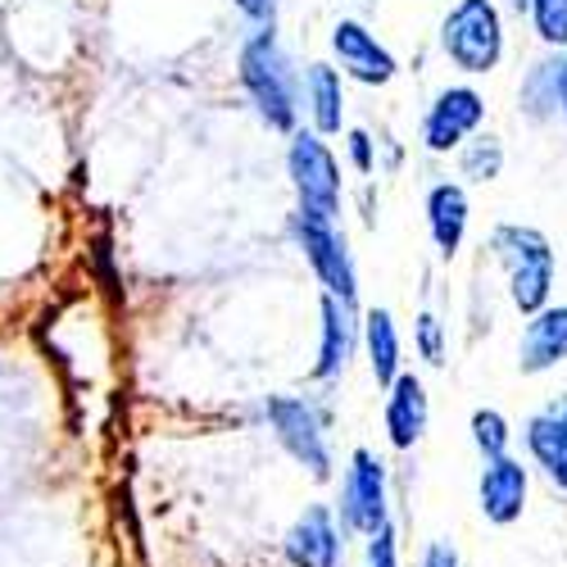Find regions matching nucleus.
Masks as SVG:
<instances>
[{
	"label": "nucleus",
	"instance_id": "obj_1",
	"mask_svg": "<svg viewBox=\"0 0 567 567\" xmlns=\"http://www.w3.org/2000/svg\"><path fill=\"white\" fill-rule=\"evenodd\" d=\"M241 82L272 127L281 132L296 127V69L272 32H259L241 51Z\"/></svg>",
	"mask_w": 567,
	"mask_h": 567
},
{
	"label": "nucleus",
	"instance_id": "obj_2",
	"mask_svg": "<svg viewBox=\"0 0 567 567\" xmlns=\"http://www.w3.org/2000/svg\"><path fill=\"white\" fill-rule=\"evenodd\" d=\"M495 255L508 268V291L523 313H540L554 287V250L536 227H495Z\"/></svg>",
	"mask_w": 567,
	"mask_h": 567
},
{
	"label": "nucleus",
	"instance_id": "obj_3",
	"mask_svg": "<svg viewBox=\"0 0 567 567\" xmlns=\"http://www.w3.org/2000/svg\"><path fill=\"white\" fill-rule=\"evenodd\" d=\"M445 55L463 69V73H491L504 55V32H499V10L491 0H458L450 10L445 28Z\"/></svg>",
	"mask_w": 567,
	"mask_h": 567
},
{
	"label": "nucleus",
	"instance_id": "obj_4",
	"mask_svg": "<svg viewBox=\"0 0 567 567\" xmlns=\"http://www.w3.org/2000/svg\"><path fill=\"white\" fill-rule=\"evenodd\" d=\"M341 527L354 536H377L386 527V467L372 450H354L341 482Z\"/></svg>",
	"mask_w": 567,
	"mask_h": 567
},
{
	"label": "nucleus",
	"instance_id": "obj_5",
	"mask_svg": "<svg viewBox=\"0 0 567 567\" xmlns=\"http://www.w3.org/2000/svg\"><path fill=\"white\" fill-rule=\"evenodd\" d=\"M296 231H300V241H305V255H309L313 272L322 277L327 296L354 309V296H359V277H354L350 250H346V241H341V231L332 227V218H318V214H305V209H300V218H296Z\"/></svg>",
	"mask_w": 567,
	"mask_h": 567
},
{
	"label": "nucleus",
	"instance_id": "obj_6",
	"mask_svg": "<svg viewBox=\"0 0 567 567\" xmlns=\"http://www.w3.org/2000/svg\"><path fill=\"white\" fill-rule=\"evenodd\" d=\"M268 422H272L277 441L287 445V454L309 467L313 482L332 477V454H327V441H322V422H318V413H313L305 400L272 395V400H268Z\"/></svg>",
	"mask_w": 567,
	"mask_h": 567
},
{
	"label": "nucleus",
	"instance_id": "obj_7",
	"mask_svg": "<svg viewBox=\"0 0 567 567\" xmlns=\"http://www.w3.org/2000/svg\"><path fill=\"white\" fill-rule=\"evenodd\" d=\"M291 177H296V192H300L305 214L332 218L341 209L337 159H332V151H327L313 132H296V141H291Z\"/></svg>",
	"mask_w": 567,
	"mask_h": 567
},
{
	"label": "nucleus",
	"instance_id": "obj_8",
	"mask_svg": "<svg viewBox=\"0 0 567 567\" xmlns=\"http://www.w3.org/2000/svg\"><path fill=\"white\" fill-rule=\"evenodd\" d=\"M281 549H287L291 567H341L346 545H341V532L332 523V508L327 504L305 508V517L287 532V545Z\"/></svg>",
	"mask_w": 567,
	"mask_h": 567
},
{
	"label": "nucleus",
	"instance_id": "obj_9",
	"mask_svg": "<svg viewBox=\"0 0 567 567\" xmlns=\"http://www.w3.org/2000/svg\"><path fill=\"white\" fill-rule=\"evenodd\" d=\"M482 114H486V101L477 96V91H472V86H450V91H441V101L432 105L427 127H422V141H427L432 151H454L458 141L482 123Z\"/></svg>",
	"mask_w": 567,
	"mask_h": 567
},
{
	"label": "nucleus",
	"instance_id": "obj_10",
	"mask_svg": "<svg viewBox=\"0 0 567 567\" xmlns=\"http://www.w3.org/2000/svg\"><path fill=\"white\" fill-rule=\"evenodd\" d=\"M477 495H482L486 523H495V527L517 523V517H523V508H527V467L517 463V458H508V454L495 458V463H486Z\"/></svg>",
	"mask_w": 567,
	"mask_h": 567
},
{
	"label": "nucleus",
	"instance_id": "obj_11",
	"mask_svg": "<svg viewBox=\"0 0 567 567\" xmlns=\"http://www.w3.org/2000/svg\"><path fill=\"white\" fill-rule=\"evenodd\" d=\"M332 45L341 55V69L359 82H391L395 78V55L386 51V45H377V37L363 28V23H337L332 32Z\"/></svg>",
	"mask_w": 567,
	"mask_h": 567
},
{
	"label": "nucleus",
	"instance_id": "obj_12",
	"mask_svg": "<svg viewBox=\"0 0 567 567\" xmlns=\"http://www.w3.org/2000/svg\"><path fill=\"white\" fill-rule=\"evenodd\" d=\"M422 432H427V391L413 372H400L386 395V436L395 450H413Z\"/></svg>",
	"mask_w": 567,
	"mask_h": 567
},
{
	"label": "nucleus",
	"instance_id": "obj_13",
	"mask_svg": "<svg viewBox=\"0 0 567 567\" xmlns=\"http://www.w3.org/2000/svg\"><path fill=\"white\" fill-rule=\"evenodd\" d=\"M563 359H567V305L532 313L527 332H523V346H517V368L523 372H545V368H554Z\"/></svg>",
	"mask_w": 567,
	"mask_h": 567
},
{
	"label": "nucleus",
	"instance_id": "obj_14",
	"mask_svg": "<svg viewBox=\"0 0 567 567\" xmlns=\"http://www.w3.org/2000/svg\"><path fill=\"white\" fill-rule=\"evenodd\" d=\"M350 305L322 296V354H318V377L322 382H332V377L346 372L350 363V350H354V322H350Z\"/></svg>",
	"mask_w": 567,
	"mask_h": 567
},
{
	"label": "nucleus",
	"instance_id": "obj_15",
	"mask_svg": "<svg viewBox=\"0 0 567 567\" xmlns=\"http://www.w3.org/2000/svg\"><path fill=\"white\" fill-rule=\"evenodd\" d=\"M427 218H432V236H436L441 255H454L463 246V227H467V196H463V186H454V182L432 186Z\"/></svg>",
	"mask_w": 567,
	"mask_h": 567
},
{
	"label": "nucleus",
	"instance_id": "obj_16",
	"mask_svg": "<svg viewBox=\"0 0 567 567\" xmlns=\"http://www.w3.org/2000/svg\"><path fill=\"white\" fill-rule=\"evenodd\" d=\"M363 332H368V359H372V372H377V386H386L400 377V332H395V318L386 309H372L368 322H363Z\"/></svg>",
	"mask_w": 567,
	"mask_h": 567
},
{
	"label": "nucleus",
	"instance_id": "obj_17",
	"mask_svg": "<svg viewBox=\"0 0 567 567\" xmlns=\"http://www.w3.org/2000/svg\"><path fill=\"white\" fill-rule=\"evenodd\" d=\"M527 445H532V458L545 467V477H549L558 491H567V432L554 427L545 413H536V417L527 422Z\"/></svg>",
	"mask_w": 567,
	"mask_h": 567
},
{
	"label": "nucleus",
	"instance_id": "obj_18",
	"mask_svg": "<svg viewBox=\"0 0 567 567\" xmlns=\"http://www.w3.org/2000/svg\"><path fill=\"white\" fill-rule=\"evenodd\" d=\"M305 91H309V110H313L318 132H341V73L327 64H309Z\"/></svg>",
	"mask_w": 567,
	"mask_h": 567
},
{
	"label": "nucleus",
	"instance_id": "obj_19",
	"mask_svg": "<svg viewBox=\"0 0 567 567\" xmlns=\"http://www.w3.org/2000/svg\"><path fill=\"white\" fill-rule=\"evenodd\" d=\"M472 441H477V450L486 454V463L504 458L508 454V422L495 409H477L472 413Z\"/></svg>",
	"mask_w": 567,
	"mask_h": 567
},
{
	"label": "nucleus",
	"instance_id": "obj_20",
	"mask_svg": "<svg viewBox=\"0 0 567 567\" xmlns=\"http://www.w3.org/2000/svg\"><path fill=\"white\" fill-rule=\"evenodd\" d=\"M504 164V151H499V141L495 136H482V141H472V146L463 151V177H477V182H491Z\"/></svg>",
	"mask_w": 567,
	"mask_h": 567
},
{
	"label": "nucleus",
	"instance_id": "obj_21",
	"mask_svg": "<svg viewBox=\"0 0 567 567\" xmlns=\"http://www.w3.org/2000/svg\"><path fill=\"white\" fill-rule=\"evenodd\" d=\"M532 14L545 41L567 45V0H532Z\"/></svg>",
	"mask_w": 567,
	"mask_h": 567
},
{
	"label": "nucleus",
	"instance_id": "obj_22",
	"mask_svg": "<svg viewBox=\"0 0 567 567\" xmlns=\"http://www.w3.org/2000/svg\"><path fill=\"white\" fill-rule=\"evenodd\" d=\"M417 350L427 363H445V337H441V322L432 313L417 318Z\"/></svg>",
	"mask_w": 567,
	"mask_h": 567
},
{
	"label": "nucleus",
	"instance_id": "obj_23",
	"mask_svg": "<svg viewBox=\"0 0 567 567\" xmlns=\"http://www.w3.org/2000/svg\"><path fill=\"white\" fill-rule=\"evenodd\" d=\"M363 567H400V558H395V532H391V523L377 532L372 540H368V563Z\"/></svg>",
	"mask_w": 567,
	"mask_h": 567
},
{
	"label": "nucleus",
	"instance_id": "obj_24",
	"mask_svg": "<svg viewBox=\"0 0 567 567\" xmlns=\"http://www.w3.org/2000/svg\"><path fill=\"white\" fill-rule=\"evenodd\" d=\"M417 567H458V554H454V545H450V540H432Z\"/></svg>",
	"mask_w": 567,
	"mask_h": 567
},
{
	"label": "nucleus",
	"instance_id": "obj_25",
	"mask_svg": "<svg viewBox=\"0 0 567 567\" xmlns=\"http://www.w3.org/2000/svg\"><path fill=\"white\" fill-rule=\"evenodd\" d=\"M236 6H241L255 23H268L272 28V14H277V0H236Z\"/></svg>",
	"mask_w": 567,
	"mask_h": 567
},
{
	"label": "nucleus",
	"instance_id": "obj_26",
	"mask_svg": "<svg viewBox=\"0 0 567 567\" xmlns=\"http://www.w3.org/2000/svg\"><path fill=\"white\" fill-rule=\"evenodd\" d=\"M350 155H354V164L363 173L372 168V141H368V132H350Z\"/></svg>",
	"mask_w": 567,
	"mask_h": 567
},
{
	"label": "nucleus",
	"instance_id": "obj_27",
	"mask_svg": "<svg viewBox=\"0 0 567 567\" xmlns=\"http://www.w3.org/2000/svg\"><path fill=\"white\" fill-rule=\"evenodd\" d=\"M540 413H545V417L554 422V427H563V432H567V395H558V400H549V404H545Z\"/></svg>",
	"mask_w": 567,
	"mask_h": 567
},
{
	"label": "nucleus",
	"instance_id": "obj_28",
	"mask_svg": "<svg viewBox=\"0 0 567 567\" xmlns=\"http://www.w3.org/2000/svg\"><path fill=\"white\" fill-rule=\"evenodd\" d=\"M558 105H563V118H567V64H558Z\"/></svg>",
	"mask_w": 567,
	"mask_h": 567
},
{
	"label": "nucleus",
	"instance_id": "obj_29",
	"mask_svg": "<svg viewBox=\"0 0 567 567\" xmlns=\"http://www.w3.org/2000/svg\"><path fill=\"white\" fill-rule=\"evenodd\" d=\"M513 6H517V10H527V6H532V0H513Z\"/></svg>",
	"mask_w": 567,
	"mask_h": 567
}]
</instances>
